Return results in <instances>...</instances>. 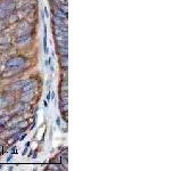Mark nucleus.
<instances>
[{"label": "nucleus", "mask_w": 182, "mask_h": 171, "mask_svg": "<svg viewBox=\"0 0 182 171\" xmlns=\"http://www.w3.org/2000/svg\"><path fill=\"white\" fill-rule=\"evenodd\" d=\"M23 63H24V60H21V58H15V60H9L8 63H7V65L10 67L13 64H23Z\"/></svg>", "instance_id": "nucleus-1"}, {"label": "nucleus", "mask_w": 182, "mask_h": 171, "mask_svg": "<svg viewBox=\"0 0 182 171\" xmlns=\"http://www.w3.org/2000/svg\"><path fill=\"white\" fill-rule=\"evenodd\" d=\"M44 107H46V108L48 107V103L47 102H44Z\"/></svg>", "instance_id": "nucleus-2"}]
</instances>
